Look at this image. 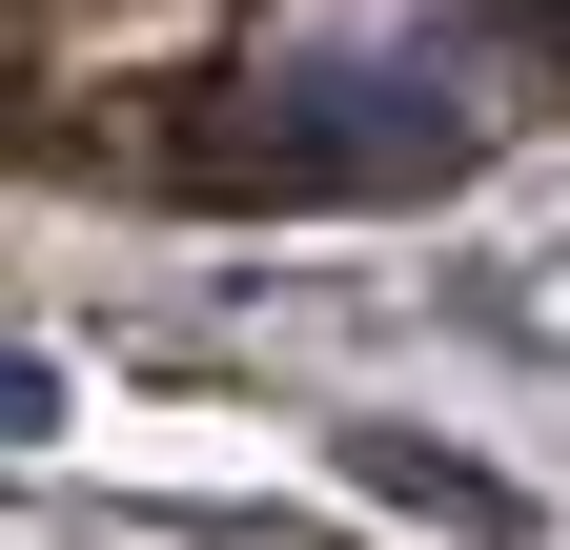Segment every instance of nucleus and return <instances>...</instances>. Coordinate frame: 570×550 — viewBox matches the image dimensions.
I'll return each instance as SVG.
<instances>
[{
  "label": "nucleus",
  "instance_id": "f257e3e1",
  "mask_svg": "<svg viewBox=\"0 0 570 550\" xmlns=\"http://www.w3.org/2000/svg\"><path fill=\"white\" fill-rule=\"evenodd\" d=\"M570 102V0H0V164L184 204L469 184Z\"/></svg>",
  "mask_w": 570,
  "mask_h": 550
}]
</instances>
